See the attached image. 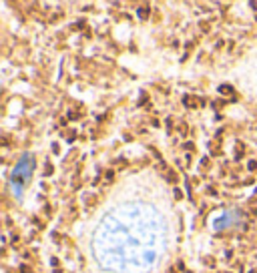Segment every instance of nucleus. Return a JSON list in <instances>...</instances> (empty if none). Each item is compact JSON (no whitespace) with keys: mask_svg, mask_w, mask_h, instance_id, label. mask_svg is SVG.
Listing matches in <instances>:
<instances>
[{"mask_svg":"<svg viewBox=\"0 0 257 273\" xmlns=\"http://www.w3.org/2000/svg\"><path fill=\"white\" fill-rule=\"evenodd\" d=\"M54 273H61V271H54Z\"/></svg>","mask_w":257,"mask_h":273,"instance_id":"6e6552de","label":"nucleus"},{"mask_svg":"<svg viewBox=\"0 0 257 273\" xmlns=\"http://www.w3.org/2000/svg\"><path fill=\"white\" fill-rule=\"evenodd\" d=\"M255 167H257V163H255V161H251V163H249V169H251V171H255Z\"/></svg>","mask_w":257,"mask_h":273,"instance_id":"423d86ee","label":"nucleus"},{"mask_svg":"<svg viewBox=\"0 0 257 273\" xmlns=\"http://www.w3.org/2000/svg\"><path fill=\"white\" fill-rule=\"evenodd\" d=\"M179 131L185 135V133H187V125H185V123H179Z\"/></svg>","mask_w":257,"mask_h":273,"instance_id":"20e7f679","label":"nucleus"},{"mask_svg":"<svg viewBox=\"0 0 257 273\" xmlns=\"http://www.w3.org/2000/svg\"><path fill=\"white\" fill-rule=\"evenodd\" d=\"M219 93L221 94H233V87H231V85H221V87H219Z\"/></svg>","mask_w":257,"mask_h":273,"instance_id":"f257e3e1","label":"nucleus"},{"mask_svg":"<svg viewBox=\"0 0 257 273\" xmlns=\"http://www.w3.org/2000/svg\"><path fill=\"white\" fill-rule=\"evenodd\" d=\"M165 179H167V181H171V183H173V181H177V175L173 173V171H171V169H165Z\"/></svg>","mask_w":257,"mask_h":273,"instance_id":"f03ea898","label":"nucleus"},{"mask_svg":"<svg viewBox=\"0 0 257 273\" xmlns=\"http://www.w3.org/2000/svg\"><path fill=\"white\" fill-rule=\"evenodd\" d=\"M149 10H151L149 6H141L139 8V16H141V18H147V16H149Z\"/></svg>","mask_w":257,"mask_h":273,"instance_id":"7ed1b4c3","label":"nucleus"},{"mask_svg":"<svg viewBox=\"0 0 257 273\" xmlns=\"http://www.w3.org/2000/svg\"><path fill=\"white\" fill-rule=\"evenodd\" d=\"M20 271H22V273H30V269H28V265H22Z\"/></svg>","mask_w":257,"mask_h":273,"instance_id":"39448f33","label":"nucleus"},{"mask_svg":"<svg viewBox=\"0 0 257 273\" xmlns=\"http://www.w3.org/2000/svg\"><path fill=\"white\" fill-rule=\"evenodd\" d=\"M251 6H253V8H257V2H251Z\"/></svg>","mask_w":257,"mask_h":273,"instance_id":"0eeeda50","label":"nucleus"}]
</instances>
